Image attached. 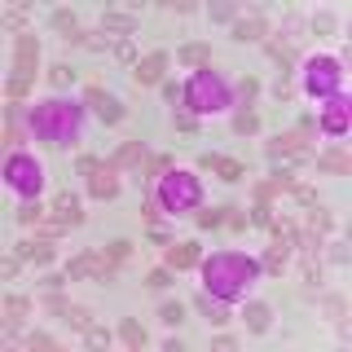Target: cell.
<instances>
[{
  "label": "cell",
  "mask_w": 352,
  "mask_h": 352,
  "mask_svg": "<svg viewBox=\"0 0 352 352\" xmlns=\"http://www.w3.org/2000/svg\"><path fill=\"white\" fill-rule=\"evenodd\" d=\"M80 124H84V106L71 102V97H62V93L36 102V106H31V115H27L31 141H40V146H49V150L80 146Z\"/></svg>",
  "instance_id": "1"
},
{
  "label": "cell",
  "mask_w": 352,
  "mask_h": 352,
  "mask_svg": "<svg viewBox=\"0 0 352 352\" xmlns=\"http://www.w3.org/2000/svg\"><path fill=\"white\" fill-rule=\"evenodd\" d=\"M198 273H203L207 295H216V300H225V304H238V300H247V291L256 286L260 260L247 256V251H216V256H207L198 264Z\"/></svg>",
  "instance_id": "2"
},
{
  "label": "cell",
  "mask_w": 352,
  "mask_h": 352,
  "mask_svg": "<svg viewBox=\"0 0 352 352\" xmlns=\"http://www.w3.org/2000/svg\"><path fill=\"white\" fill-rule=\"evenodd\" d=\"M181 102L190 115H220V110L234 106V88H229V80L220 71H212V66H203V71H194L190 80L181 84Z\"/></svg>",
  "instance_id": "3"
},
{
  "label": "cell",
  "mask_w": 352,
  "mask_h": 352,
  "mask_svg": "<svg viewBox=\"0 0 352 352\" xmlns=\"http://www.w3.org/2000/svg\"><path fill=\"white\" fill-rule=\"evenodd\" d=\"M150 198L168 216H194L198 207H203V181H198L194 172H185V168H168L159 181H154Z\"/></svg>",
  "instance_id": "4"
},
{
  "label": "cell",
  "mask_w": 352,
  "mask_h": 352,
  "mask_svg": "<svg viewBox=\"0 0 352 352\" xmlns=\"http://www.w3.org/2000/svg\"><path fill=\"white\" fill-rule=\"evenodd\" d=\"M304 93L313 102H326V97L344 93V62L339 58H308L304 62Z\"/></svg>",
  "instance_id": "5"
},
{
  "label": "cell",
  "mask_w": 352,
  "mask_h": 352,
  "mask_svg": "<svg viewBox=\"0 0 352 352\" xmlns=\"http://www.w3.org/2000/svg\"><path fill=\"white\" fill-rule=\"evenodd\" d=\"M5 185L14 194H22V198H40V190H44V168H40L36 154H22V150L9 154V159H5Z\"/></svg>",
  "instance_id": "6"
},
{
  "label": "cell",
  "mask_w": 352,
  "mask_h": 352,
  "mask_svg": "<svg viewBox=\"0 0 352 352\" xmlns=\"http://www.w3.org/2000/svg\"><path fill=\"white\" fill-rule=\"evenodd\" d=\"M308 132H278V137L273 141H264V154H269V159H291V163H313V146H308Z\"/></svg>",
  "instance_id": "7"
},
{
  "label": "cell",
  "mask_w": 352,
  "mask_h": 352,
  "mask_svg": "<svg viewBox=\"0 0 352 352\" xmlns=\"http://www.w3.org/2000/svg\"><path fill=\"white\" fill-rule=\"evenodd\" d=\"M352 124V102L344 93H335V97H326L322 102V115H317V132H326V137H344Z\"/></svg>",
  "instance_id": "8"
},
{
  "label": "cell",
  "mask_w": 352,
  "mask_h": 352,
  "mask_svg": "<svg viewBox=\"0 0 352 352\" xmlns=\"http://www.w3.org/2000/svg\"><path fill=\"white\" fill-rule=\"evenodd\" d=\"M84 106L93 110V115L102 119L106 128H115L119 119H124V102H119L110 88H102V84H88V88H84Z\"/></svg>",
  "instance_id": "9"
},
{
  "label": "cell",
  "mask_w": 352,
  "mask_h": 352,
  "mask_svg": "<svg viewBox=\"0 0 352 352\" xmlns=\"http://www.w3.org/2000/svg\"><path fill=\"white\" fill-rule=\"evenodd\" d=\"M168 53L163 49H154V53H146V58H137V66H132V84L137 88H154V84H163V75H168Z\"/></svg>",
  "instance_id": "10"
},
{
  "label": "cell",
  "mask_w": 352,
  "mask_h": 352,
  "mask_svg": "<svg viewBox=\"0 0 352 352\" xmlns=\"http://www.w3.org/2000/svg\"><path fill=\"white\" fill-rule=\"evenodd\" d=\"M198 172H216L225 185H238V181H247V176H251L242 159H225V154H212V150L198 154Z\"/></svg>",
  "instance_id": "11"
},
{
  "label": "cell",
  "mask_w": 352,
  "mask_h": 352,
  "mask_svg": "<svg viewBox=\"0 0 352 352\" xmlns=\"http://www.w3.org/2000/svg\"><path fill=\"white\" fill-rule=\"evenodd\" d=\"M163 264H168L172 273H190V269L203 264V247H198V242H168V247H163Z\"/></svg>",
  "instance_id": "12"
},
{
  "label": "cell",
  "mask_w": 352,
  "mask_h": 352,
  "mask_svg": "<svg viewBox=\"0 0 352 352\" xmlns=\"http://www.w3.org/2000/svg\"><path fill=\"white\" fill-rule=\"evenodd\" d=\"M49 216L58 220V225H66V229L84 225V212H80V194H75V190H58V194L49 198Z\"/></svg>",
  "instance_id": "13"
},
{
  "label": "cell",
  "mask_w": 352,
  "mask_h": 352,
  "mask_svg": "<svg viewBox=\"0 0 352 352\" xmlns=\"http://www.w3.org/2000/svg\"><path fill=\"white\" fill-rule=\"evenodd\" d=\"M194 308H198V313H203L212 326H229V322H234V308H229L225 300H216V295H207V291L194 295Z\"/></svg>",
  "instance_id": "14"
},
{
  "label": "cell",
  "mask_w": 352,
  "mask_h": 352,
  "mask_svg": "<svg viewBox=\"0 0 352 352\" xmlns=\"http://www.w3.org/2000/svg\"><path fill=\"white\" fill-rule=\"evenodd\" d=\"M286 264H291V242H286V238H273V247L260 256V273H269V278H282Z\"/></svg>",
  "instance_id": "15"
},
{
  "label": "cell",
  "mask_w": 352,
  "mask_h": 352,
  "mask_svg": "<svg viewBox=\"0 0 352 352\" xmlns=\"http://www.w3.org/2000/svg\"><path fill=\"white\" fill-rule=\"evenodd\" d=\"M14 256L22 260V264H53V242H44V238H22L18 247H14Z\"/></svg>",
  "instance_id": "16"
},
{
  "label": "cell",
  "mask_w": 352,
  "mask_h": 352,
  "mask_svg": "<svg viewBox=\"0 0 352 352\" xmlns=\"http://www.w3.org/2000/svg\"><path fill=\"white\" fill-rule=\"evenodd\" d=\"M150 159V150H146V141H124V146H119L115 154H110V168L115 172H124V168H141V163Z\"/></svg>",
  "instance_id": "17"
},
{
  "label": "cell",
  "mask_w": 352,
  "mask_h": 352,
  "mask_svg": "<svg viewBox=\"0 0 352 352\" xmlns=\"http://www.w3.org/2000/svg\"><path fill=\"white\" fill-rule=\"evenodd\" d=\"M229 36L238 44H264L269 40V22H264V14L260 18H238L234 27H229Z\"/></svg>",
  "instance_id": "18"
},
{
  "label": "cell",
  "mask_w": 352,
  "mask_h": 352,
  "mask_svg": "<svg viewBox=\"0 0 352 352\" xmlns=\"http://www.w3.org/2000/svg\"><path fill=\"white\" fill-rule=\"evenodd\" d=\"M88 194H93L97 203H110V198L119 194V172L110 168V163H106L102 172H93V176H88Z\"/></svg>",
  "instance_id": "19"
},
{
  "label": "cell",
  "mask_w": 352,
  "mask_h": 352,
  "mask_svg": "<svg viewBox=\"0 0 352 352\" xmlns=\"http://www.w3.org/2000/svg\"><path fill=\"white\" fill-rule=\"evenodd\" d=\"M242 322H247V330H251V335H264V330H269L273 326V308L269 304H264V300H247V304H242Z\"/></svg>",
  "instance_id": "20"
},
{
  "label": "cell",
  "mask_w": 352,
  "mask_h": 352,
  "mask_svg": "<svg viewBox=\"0 0 352 352\" xmlns=\"http://www.w3.org/2000/svg\"><path fill=\"white\" fill-rule=\"evenodd\" d=\"M102 31H106V36L128 40L132 31H137V14H124V9H106V14H102Z\"/></svg>",
  "instance_id": "21"
},
{
  "label": "cell",
  "mask_w": 352,
  "mask_h": 352,
  "mask_svg": "<svg viewBox=\"0 0 352 352\" xmlns=\"http://www.w3.org/2000/svg\"><path fill=\"white\" fill-rule=\"evenodd\" d=\"M313 163H317V172H330V176H348L352 172V159L339 146H330L322 154H313Z\"/></svg>",
  "instance_id": "22"
},
{
  "label": "cell",
  "mask_w": 352,
  "mask_h": 352,
  "mask_svg": "<svg viewBox=\"0 0 352 352\" xmlns=\"http://www.w3.org/2000/svg\"><path fill=\"white\" fill-rule=\"evenodd\" d=\"M176 62H185V66H194V71H203V66H212V44L185 40L181 49H176Z\"/></svg>",
  "instance_id": "23"
},
{
  "label": "cell",
  "mask_w": 352,
  "mask_h": 352,
  "mask_svg": "<svg viewBox=\"0 0 352 352\" xmlns=\"http://www.w3.org/2000/svg\"><path fill=\"white\" fill-rule=\"evenodd\" d=\"M18 225H27V229H36L40 220H49V203H40V198H22V207H18Z\"/></svg>",
  "instance_id": "24"
},
{
  "label": "cell",
  "mask_w": 352,
  "mask_h": 352,
  "mask_svg": "<svg viewBox=\"0 0 352 352\" xmlns=\"http://www.w3.org/2000/svg\"><path fill=\"white\" fill-rule=\"evenodd\" d=\"M27 313H31V300H27V295H9V300H5V317H0V322H5L9 335L18 330V322H22Z\"/></svg>",
  "instance_id": "25"
},
{
  "label": "cell",
  "mask_w": 352,
  "mask_h": 352,
  "mask_svg": "<svg viewBox=\"0 0 352 352\" xmlns=\"http://www.w3.org/2000/svg\"><path fill=\"white\" fill-rule=\"evenodd\" d=\"M264 53H269V58L278 62L282 71H291V66L300 62V53H295V44H286V40H264Z\"/></svg>",
  "instance_id": "26"
},
{
  "label": "cell",
  "mask_w": 352,
  "mask_h": 352,
  "mask_svg": "<svg viewBox=\"0 0 352 352\" xmlns=\"http://www.w3.org/2000/svg\"><path fill=\"white\" fill-rule=\"evenodd\" d=\"M168 168H176V159H172V154H150V159L137 168V172H141L137 181H159V176L168 172Z\"/></svg>",
  "instance_id": "27"
},
{
  "label": "cell",
  "mask_w": 352,
  "mask_h": 352,
  "mask_svg": "<svg viewBox=\"0 0 352 352\" xmlns=\"http://www.w3.org/2000/svg\"><path fill=\"white\" fill-rule=\"evenodd\" d=\"M119 339H124V344L128 348H146L150 344V335H146V326H141V322H132V317H124V322H119Z\"/></svg>",
  "instance_id": "28"
},
{
  "label": "cell",
  "mask_w": 352,
  "mask_h": 352,
  "mask_svg": "<svg viewBox=\"0 0 352 352\" xmlns=\"http://www.w3.org/2000/svg\"><path fill=\"white\" fill-rule=\"evenodd\" d=\"M172 128L181 132V137H198V132H203V119L190 115L185 106H176V110H172Z\"/></svg>",
  "instance_id": "29"
},
{
  "label": "cell",
  "mask_w": 352,
  "mask_h": 352,
  "mask_svg": "<svg viewBox=\"0 0 352 352\" xmlns=\"http://www.w3.org/2000/svg\"><path fill=\"white\" fill-rule=\"evenodd\" d=\"M225 216H229V203H220V207H198V212H194V225H198V229H220V225H225Z\"/></svg>",
  "instance_id": "30"
},
{
  "label": "cell",
  "mask_w": 352,
  "mask_h": 352,
  "mask_svg": "<svg viewBox=\"0 0 352 352\" xmlns=\"http://www.w3.org/2000/svg\"><path fill=\"white\" fill-rule=\"evenodd\" d=\"M234 132H238V137H256V132H260V115L251 106H238L234 110Z\"/></svg>",
  "instance_id": "31"
},
{
  "label": "cell",
  "mask_w": 352,
  "mask_h": 352,
  "mask_svg": "<svg viewBox=\"0 0 352 352\" xmlns=\"http://www.w3.org/2000/svg\"><path fill=\"white\" fill-rule=\"evenodd\" d=\"M14 75H18V80H31V84H36V75H40V53H14Z\"/></svg>",
  "instance_id": "32"
},
{
  "label": "cell",
  "mask_w": 352,
  "mask_h": 352,
  "mask_svg": "<svg viewBox=\"0 0 352 352\" xmlns=\"http://www.w3.org/2000/svg\"><path fill=\"white\" fill-rule=\"evenodd\" d=\"M295 185H300L295 168H273V176H269V194H291Z\"/></svg>",
  "instance_id": "33"
},
{
  "label": "cell",
  "mask_w": 352,
  "mask_h": 352,
  "mask_svg": "<svg viewBox=\"0 0 352 352\" xmlns=\"http://www.w3.org/2000/svg\"><path fill=\"white\" fill-rule=\"evenodd\" d=\"M75 75H80V71H75L71 62H53V66H49V84L58 88V93H66V88L75 84Z\"/></svg>",
  "instance_id": "34"
},
{
  "label": "cell",
  "mask_w": 352,
  "mask_h": 352,
  "mask_svg": "<svg viewBox=\"0 0 352 352\" xmlns=\"http://www.w3.org/2000/svg\"><path fill=\"white\" fill-rule=\"evenodd\" d=\"M49 27L62 31V40H66L71 31H80V18H75V9H53V14H49Z\"/></svg>",
  "instance_id": "35"
},
{
  "label": "cell",
  "mask_w": 352,
  "mask_h": 352,
  "mask_svg": "<svg viewBox=\"0 0 352 352\" xmlns=\"http://www.w3.org/2000/svg\"><path fill=\"white\" fill-rule=\"evenodd\" d=\"M308 27H313V36H335V31H339V18L330 14V9H317V14L308 18Z\"/></svg>",
  "instance_id": "36"
},
{
  "label": "cell",
  "mask_w": 352,
  "mask_h": 352,
  "mask_svg": "<svg viewBox=\"0 0 352 352\" xmlns=\"http://www.w3.org/2000/svg\"><path fill=\"white\" fill-rule=\"evenodd\" d=\"M110 339H115V335H110L106 326H97V322L84 330V348H93V352H106V348H110Z\"/></svg>",
  "instance_id": "37"
},
{
  "label": "cell",
  "mask_w": 352,
  "mask_h": 352,
  "mask_svg": "<svg viewBox=\"0 0 352 352\" xmlns=\"http://www.w3.org/2000/svg\"><path fill=\"white\" fill-rule=\"evenodd\" d=\"M102 251H106V260H115V264H128V260H132V238H110Z\"/></svg>",
  "instance_id": "38"
},
{
  "label": "cell",
  "mask_w": 352,
  "mask_h": 352,
  "mask_svg": "<svg viewBox=\"0 0 352 352\" xmlns=\"http://www.w3.org/2000/svg\"><path fill=\"white\" fill-rule=\"evenodd\" d=\"M62 322L71 326V330H80V335H84V330L93 326V313H88L84 304H71V308H66V317H62Z\"/></svg>",
  "instance_id": "39"
},
{
  "label": "cell",
  "mask_w": 352,
  "mask_h": 352,
  "mask_svg": "<svg viewBox=\"0 0 352 352\" xmlns=\"http://www.w3.org/2000/svg\"><path fill=\"white\" fill-rule=\"evenodd\" d=\"M300 282L304 286H322V260H317V256H304L300 260Z\"/></svg>",
  "instance_id": "40"
},
{
  "label": "cell",
  "mask_w": 352,
  "mask_h": 352,
  "mask_svg": "<svg viewBox=\"0 0 352 352\" xmlns=\"http://www.w3.org/2000/svg\"><path fill=\"white\" fill-rule=\"evenodd\" d=\"M256 97H260V80L256 75H242L238 80V106H256Z\"/></svg>",
  "instance_id": "41"
},
{
  "label": "cell",
  "mask_w": 352,
  "mask_h": 352,
  "mask_svg": "<svg viewBox=\"0 0 352 352\" xmlns=\"http://www.w3.org/2000/svg\"><path fill=\"white\" fill-rule=\"evenodd\" d=\"M207 14H212V22H229V27H234V22H238V5H234V0H212Z\"/></svg>",
  "instance_id": "42"
},
{
  "label": "cell",
  "mask_w": 352,
  "mask_h": 352,
  "mask_svg": "<svg viewBox=\"0 0 352 352\" xmlns=\"http://www.w3.org/2000/svg\"><path fill=\"white\" fill-rule=\"evenodd\" d=\"M251 225H256V229H269L273 225V203H269V198H256V207H251Z\"/></svg>",
  "instance_id": "43"
},
{
  "label": "cell",
  "mask_w": 352,
  "mask_h": 352,
  "mask_svg": "<svg viewBox=\"0 0 352 352\" xmlns=\"http://www.w3.org/2000/svg\"><path fill=\"white\" fill-rule=\"evenodd\" d=\"M172 282H176V273L168 269V264H163V269H150V273H146V286H150V291H168Z\"/></svg>",
  "instance_id": "44"
},
{
  "label": "cell",
  "mask_w": 352,
  "mask_h": 352,
  "mask_svg": "<svg viewBox=\"0 0 352 352\" xmlns=\"http://www.w3.org/2000/svg\"><path fill=\"white\" fill-rule=\"evenodd\" d=\"M159 322H163V326H181V322H185V304H181V300H168V304L159 308Z\"/></svg>",
  "instance_id": "45"
},
{
  "label": "cell",
  "mask_w": 352,
  "mask_h": 352,
  "mask_svg": "<svg viewBox=\"0 0 352 352\" xmlns=\"http://www.w3.org/2000/svg\"><path fill=\"white\" fill-rule=\"evenodd\" d=\"M115 62L132 71V66H137V44H132V40H115Z\"/></svg>",
  "instance_id": "46"
},
{
  "label": "cell",
  "mask_w": 352,
  "mask_h": 352,
  "mask_svg": "<svg viewBox=\"0 0 352 352\" xmlns=\"http://www.w3.org/2000/svg\"><path fill=\"white\" fill-rule=\"evenodd\" d=\"M102 168H106V159H97V154H80V159H75V176H93Z\"/></svg>",
  "instance_id": "47"
},
{
  "label": "cell",
  "mask_w": 352,
  "mask_h": 352,
  "mask_svg": "<svg viewBox=\"0 0 352 352\" xmlns=\"http://www.w3.org/2000/svg\"><path fill=\"white\" fill-rule=\"evenodd\" d=\"M44 313H53V317H66V308H71V304H66V295L62 291H49V295H44Z\"/></svg>",
  "instance_id": "48"
},
{
  "label": "cell",
  "mask_w": 352,
  "mask_h": 352,
  "mask_svg": "<svg viewBox=\"0 0 352 352\" xmlns=\"http://www.w3.org/2000/svg\"><path fill=\"white\" fill-rule=\"evenodd\" d=\"M141 220H146L150 229H159V220H163V207L154 203V198H146V203H141Z\"/></svg>",
  "instance_id": "49"
},
{
  "label": "cell",
  "mask_w": 352,
  "mask_h": 352,
  "mask_svg": "<svg viewBox=\"0 0 352 352\" xmlns=\"http://www.w3.org/2000/svg\"><path fill=\"white\" fill-rule=\"evenodd\" d=\"M14 53H40V36L36 31H22V36L14 40Z\"/></svg>",
  "instance_id": "50"
},
{
  "label": "cell",
  "mask_w": 352,
  "mask_h": 352,
  "mask_svg": "<svg viewBox=\"0 0 352 352\" xmlns=\"http://www.w3.org/2000/svg\"><path fill=\"white\" fill-rule=\"evenodd\" d=\"M273 97H278V102L286 106V102H291V71H282L278 75V80H273Z\"/></svg>",
  "instance_id": "51"
},
{
  "label": "cell",
  "mask_w": 352,
  "mask_h": 352,
  "mask_svg": "<svg viewBox=\"0 0 352 352\" xmlns=\"http://www.w3.org/2000/svg\"><path fill=\"white\" fill-rule=\"evenodd\" d=\"M225 225L234 229V234H242V229H247L251 220H247V212H242V207H234V203H229V216H225Z\"/></svg>",
  "instance_id": "52"
},
{
  "label": "cell",
  "mask_w": 352,
  "mask_h": 352,
  "mask_svg": "<svg viewBox=\"0 0 352 352\" xmlns=\"http://www.w3.org/2000/svg\"><path fill=\"white\" fill-rule=\"evenodd\" d=\"M291 198H295L300 207H317V190H313V185H295Z\"/></svg>",
  "instance_id": "53"
},
{
  "label": "cell",
  "mask_w": 352,
  "mask_h": 352,
  "mask_svg": "<svg viewBox=\"0 0 352 352\" xmlns=\"http://www.w3.org/2000/svg\"><path fill=\"white\" fill-rule=\"evenodd\" d=\"M27 348H40V352H53L58 344H53V335H44V330H31L27 335Z\"/></svg>",
  "instance_id": "54"
},
{
  "label": "cell",
  "mask_w": 352,
  "mask_h": 352,
  "mask_svg": "<svg viewBox=\"0 0 352 352\" xmlns=\"http://www.w3.org/2000/svg\"><path fill=\"white\" fill-rule=\"evenodd\" d=\"M18 273H22V260H18V256L0 260V278H5V282H18Z\"/></svg>",
  "instance_id": "55"
},
{
  "label": "cell",
  "mask_w": 352,
  "mask_h": 352,
  "mask_svg": "<svg viewBox=\"0 0 352 352\" xmlns=\"http://www.w3.org/2000/svg\"><path fill=\"white\" fill-rule=\"evenodd\" d=\"M5 31H14V36H22V31H27V18H22V9H9V14H5Z\"/></svg>",
  "instance_id": "56"
},
{
  "label": "cell",
  "mask_w": 352,
  "mask_h": 352,
  "mask_svg": "<svg viewBox=\"0 0 352 352\" xmlns=\"http://www.w3.org/2000/svg\"><path fill=\"white\" fill-rule=\"evenodd\" d=\"M212 352H238V339L234 335H216L212 339Z\"/></svg>",
  "instance_id": "57"
},
{
  "label": "cell",
  "mask_w": 352,
  "mask_h": 352,
  "mask_svg": "<svg viewBox=\"0 0 352 352\" xmlns=\"http://www.w3.org/2000/svg\"><path fill=\"white\" fill-rule=\"evenodd\" d=\"M322 308H326L330 317H344V300H339V295H326V300H322Z\"/></svg>",
  "instance_id": "58"
},
{
  "label": "cell",
  "mask_w": 352,
  "mask_h": 352,
  "mask_svg": "<svg viewBox=\"0 0 352 352\" xmlns=\"http://www.w3.org/2000/svg\"><path fill=\"white\" fill-rule=\"evenodd\" d=\"M66 282H71V278H66V273H49V278H44V291H62Z\"/></svg>",
  "instance_id": "59"
},
{
  "label": "cell",
  "mask_w": 352,
  "mask_h": 352,
  "mask_svg": "<svg viewBox=\"0 0 352 352\" xmlns=\"http://www.w3.org/2000/svg\"><path fill=\"white\" fill-rule=\"evenodd\" d=\"M330 260H335V264H348V247H344V242H330Z\"/></svg>",
  "instance_id": "60"
},
{
  "label": "cell",
  "mask_w": 352,
  "mask_h": 352,
  "mask_svg": "<svg viewBox=\"0 0 352 352\" xmlns=\"http://www.w3.org/2000/svg\"><path fill=\"white\" fill-rule=\"evenodd\" d=\"M163 97L176 102V97H181V84H176V80H163Z\"/></svg>",
  "instance_id": "61"
},
{
  "label": "cell",
  "mask_w": 352,
  "mask_h": 352,
  "mask_svg": "<svg viewBox=\"0 0 352 352\" xmlns=\"http://www.w3.org/2000/svg\"><path fill=\"white\" fill-rule=\"evenodd\" d=\"M88 36H93V31L80 27V31H71V36H66V44H84V49H88Z\"/></svg>",
  "instance_id": "62"
},
{
  "label": "cell",
  "mask_w": 352,
  "mask_h": 352,
  "mask_svg": "<svg viewBox=\"0 0 352 352\" xmlns=\"http://www.w3.org/2000/svg\"><path fill=\"white\" fill-rule=\"evenodd\" d=\"M5 141H9V146H18V141H22V128L18 124H5Z\"/></svg>",
  "instance_id": "63"
},
{
  "label": "cell",
  "mask_w": 352,
  "mask_h": 352,
  "mask_svg": "<svg viewBox=\"0 0 352 352\" xmlns=\"http://www.w3.org/2000/svg\"><path fill=\"white\" fill-rule=\"evenodd\" d=\"M150 242H154V247H168V242H172V238H168V234H163V229H150Z\"/></svg>",
  "instance_id": "64"
}]
</instances>
